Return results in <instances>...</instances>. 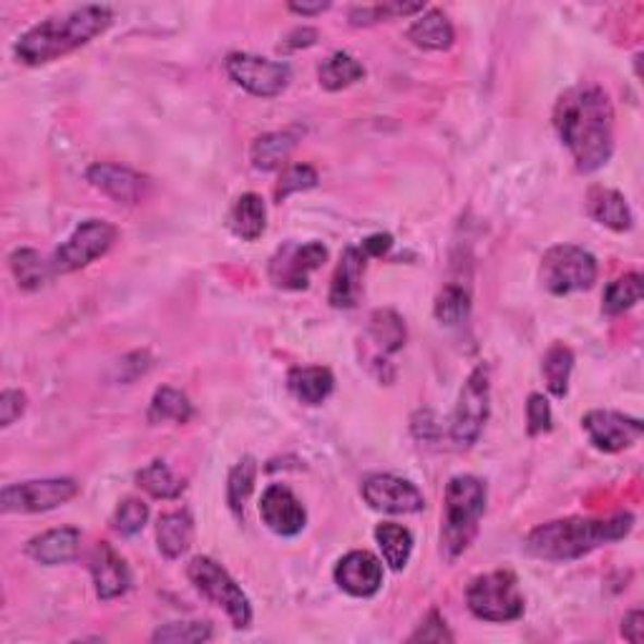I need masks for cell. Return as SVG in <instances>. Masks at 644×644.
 Returning <instances> with one entry per match:
<instances>
[{"instance_id": "obj_12", "label": "cell", "mask_w": 644, "mask_h": 644, "mask_svg": "<svg viewBox=\"0 0 644 644\" xmlns=\"http://www.w3.org/2000/svg\"><path fill=\"white\" fill-rule=\"evenodd\" d=\"M328 263V247L323 242H288L275 252L267 267L270 282L280 290H307L309 275Z\"/></svg>"}, {"instance_id": "obj_38", "label": "cell", "mask_w": 644, "mask_h": 644, "mask_svg": "<svg viewBox=\"0 0 644 644\" xmlns=\"http://www.w3.org/2000/svg\"><path fill=\"white\" fill-rule=\"evenodd\" d=\"M211 624L209 622H171L159 627L151 634V642H169V644H199L211 640Z\"/></svg>"}, {"instance_id": "obj_45", "label": "cell", "mask_w": 644, "mask_h": 644, "mask_svg": "<svg viewBox=\"0 0 644 644\" xmlns=\"http://www.w3.org/2000/svg\"><path fill=\"white\" fill-rule=\"evenodd\" d=\"M361 247L365 250V255L368 257H382L390 247H393V238H390V234H373V238L365 240Z\"/></svg>"}, {"instance_id": "obj_29", "label": "cell", "mask_w": 644, "mask_h": 644, "mask_svg": "<svg viewBox=\"0 0 644 644\" xmlns=\"http://www.w3.org/2000/svg\"><path fill=\"white\" fill-rule=\"evenodd\" d=\"M136 486L146 491L154 499H161V501H174L179 496L184 494L186 488V481L179 478L174 471L167 466V461H151L146 463V466L136 474Z\"/></svg>"}, {"instance_id": "obj_20", "label": "cell", "mask_w": 644, "mask_h": 644, "mask_svg": "<svg viewBox=\"0 0 644 644\" xmlns=\"http://www.w3.org/2000/svg\"><path fill=\"white\" fill-rule=\"evenodd\" d=\"M81 549V532L73 526H61V528H51V532H44L34 536L26 544V554L36 564L44 567H59V564H69L78 557Z\"/></svg>"}, {"instance_id": "obj_15", "label": "cell", "mask_w": 644, "mask_h": 644, "mask_svg": "<svg viewBox=\"0 0 644 644\" xmlns=\"http://www.w3.org/2000/svg\"><path fill=\"white\" fill-rule=\"evenodd\" d=\"M86 179L94 190H99L113 202L126 204V207L142 204V199L149 194V179L129 167L109 165V161H99V165L88 167Z\"/></svg>"}, {"instance_id": "obj_23", "label": "cell", "mask_w": 644, "mask_h": 644, "mask_svg": "<svg viewBox=\"0 0 644 644\" xmlns=\"http://www.w3.org/2000/svg\"><path fill=\"white\" fill-rule=\"evenodd\" d=\"M408 38L418 48H426V51H448V48L453 46L455 34L448 15L443 11L430 8V11H423L418 19L411 23Z\"/></svg>"}, {"instance_id": "obj_19", "label": "cell", "mask_w": 644, "mask_h": 644, "mask_svg": "<svg viewBox=\"0 0 644 644\" xmlns=\"http://www.w3.org/2000/svg\"><path fill=\"white\" fill-rule=\"evenodd\" d=\"M368 255L363 247H348L342 252L340 265L330 282V305L338 309H350L361 303L363 277L368 267Z\"/></svg>"}, {"instance_id": "obj_36", "label": "cell", "mask_w": 644, "mask_h": 644, "mask_svg": "<svg viewBox=\"0 0 644 644\" xmlns=\"http://www.w3.org/2000/svg\"><path fill=\"white\" fill-rule=\"evenodd\" d=\"M434 315L438 323L448 325V328H455V325L466 323L471 315V297L469 292L459 288V284H448L441 292H438Z\"/></svg>"}, {"instance_id": "obj_18", "label": "cell", "mask_w": 644, "mask_h": 644, "mask_svg": "<svg viewBox=\"0 0 644 644\" xmlns=\"http://www.w3.org/2000/svg\"><path fill=\"white\" fill-rule=\"evenodd\" d=\"M92 576L96 597L111 602L132 590V569L111 544L99 542L92 554Z\"/></svg>"}, {"instance_id": "obj_44", "label": "cell", "mask_w": 644, "mask_h": 644, "mask_svg": "<svg viewBox=\"0 0 644 644\" xmlns=\"http://www.w3.org/2000/svg\"><path fill=\"white\" fill-rule=\"evenodd\" d=\"M622 634H624V640H630L632 644H640L644 640V615H642V609H632L630 615L624 617Z\"/></svg>"}, {"instance_id": "obj_40", "label": "cell", "mask_w": 644, "mask_h": 644, "mask_svg": "<svg viewBox=\"0 0 644 644\" xmlns=\"http://www.w3.org/2000/svg\"><path fill=\"white\" fill-rule=\"evenodd\" d=\"M149 521V507L142 499H124L113 513L111 524L121 536H136Z\"/></svg>"}, {"instance_id": "obj_30", "label": "cell", "mask_w": 644, "mask_h": 644, "mask_svg": "<svg viewBox=\"0 0 644 644\" xmlns=\"http://www.w3.org/2000/svg\"><path fill=\"white\" fill-rule=\"evenodd\" d=\"M375 542H378L382 559L393 572L405 569L413 554V534L405 526L393 524V521H382V524L375 526Z\"/></svg>"}, {"instance_id": "obj_1", "label": "cell", "mask_w": 644, "mask_h": 644, "mask_svg": "<svg viewBox=\"0 0 644 644\" xmlns=\"http://www.w3.org/2000/svg\"><path fill=\"white\" fill-rule=\"evenodd\" d=\"M554 129L576 169L592 174L615 154V109L599 86H574L554 106Z\"/></svg>"}, {"instance_id": "obj_16", "label": "cell", "mask_w": 644, "mask_h": 644, "mask_svg": "<svg viewBox=\"0 0 644 644\" xmlns=\"http://www.w3.org/2000/svg\"><path fill=\"white\" fill-rule=\"evenodd\" d=\"M259 517L277 536H297L307 524L303 501L284 484H272L265 488L263 501H259Z\"/></svg>"}, {"instance_id": "obj_8", "label": "cell", "mask_w": 644, "mask_h": 644, "mask_svg": "<svg viewBox=\"0 0 644 644\" xmlns=\"http://www.w3.org/2000/svg\"><path fill=\"white\" fill-rule=\"evenodd\" d=\"M488 413H491V375L488 365H478L463 382L459 403L451 418V441L459 448H471L484 434Z\"/></svg>"}, {"instance_id": "obj_9", "label": "cell", "mask_w": 644, "mask_h": 644, "mask_svg": "<svg viewBox=\"0 0 644 644\" xmlns=\"http://www.w3.org/2000/svg\"><path fill=\"white\" fill-rule=\"evenodd\" d=\"M119 240V230L104 219H86L73 230L71 238L56 250L51 259L53 275H71L104 257Z\"/></svg>"}, {"instance_id": "obj_35", "label": "cell", "mask_w": 644, "mask_h": 644, "mask_svg": "<svg viewBox=\"0 0 644 644\" xmlns=\"http://www.w3.org/2000/svg\"><path fill=\"white\" fill-rule=\"evenodd\" d=\"M642 292H644V282L640 272L617 277V280L605 290V313L607 315L627 313V309H632L640 303Z\"/></svg>"}, {"instance_id": "obj_13", "label": "cell", "mask_w": 644, "mask_h": 644, "mask_svg": "<svg viewBox=\"0 0 644 644\" xmlns=\"http://www.w3.org/2000/svg\"><path fill=\"white\" fill-rule=\"evenodd\" d=\"M582 428L590 436L592 446L605 453H619L624 448H632L634 443H640L644 434L642 421L617 411H602V408L584 415Z\"/></svg>"}, {"instance_id": "obj_14", "label": "cell", "mask_w": 644, "mask_h": 644, "mask_svg": "<svg viewBox=\"0 0 644 644\" xmlns=\"http://www.w3.org/2000/svg\"><path fill=\"white\" fill-rule=\"evenodd\" d=\"M361 494L365 503L380 513H418L426 509V499H423L418 486L393 474L365 478Z\"/></svg>"}, {"instance_id": "obj_21", "label": "cell", "mask_w": 644, "mask_h": 644, "mask_svg": "<svg viewBox=\"0 0 644 644\" xmlns=\"http://www.w3.org/2000/svg\"><path fill=\"white\" fill-rule=\"evenodd\" d=\"M586 209H590V217L594 222L615 232H627L632 230V209L627 204L624 194L617 190H609V186H594L586 197Z\"/></svg>"}, {"instance_id": "obj_7", "label": "cell", "mask_w": 644, "mask_h": 644, "mask_svg": "<svg viewBox=\"0 0 644 644\" xmlns=\"http://www.w3.org/2000/svg\"><path fill=\"white\" fill-rule=\"evenodd\" d=\"M597 277V257L576 244H557L542 259V284L557 297L590 290Z\"/></svg>"}, {"instance_id": "obj_25", "label": "cell", "mask_w": 644, "mask_h": 644, "mask_svg": "<svg viewBox=\"0 0 644 644\" xmlns=\"http://www.w3.org/2000/svg\"><path fill=\"white\" fill-rule=\"evenodd\" d=\"M194 539V521L186 511H171L159 517L157 544L167 559H179L190 551Z\"/></svg>"}, {"instance_id": "obj_42", "label": "cell", "mask_w": 644, "mask_h": 644, "mask_svg": "<svg viewBox=\"0 0 644 644\" xmlns=\"http://www.w3.org/2000/svg\"><path fill=\"white\" fill-rule=\"evenodd\" d=\"M26 413V393L8 388L0 393V426H13L21 415Z\"/></svg>"}, {"instance_id": "obj_17", "label": "cell", "mask_w": 644, "mask_h": 644, "mask_svg": "<svg viewBox=\"0 0 644 644\" xmlns=\"http://www.w3.org/2000/svg\"><path fill=\"white\" fill-rule=\"evenodd\" d=\"M336 584L342 592L350 594V597L357 599H368L373 594L380 592L382 586V564L380 559L370 551H348L345 557L338 561L336 572Z\"/></svg>"}, {"instance_id": "obj_11", "label": "cell", "mask_w": 644, "mask_h": 644, "mask_svg": "<svg viewBox=\"0 0 644 644\" xmlns=\"http://www.w3.org/2000/svg\"><path fill=\"white\" fill-rule=\"evenodd\" d=\"M78 496L73 478H38L5 486L0 494V509L5 513H44L59 509Z\"/></svg>"}, {"instance_id": "obj_34", "label": "cell", "mask_w": 644, "mask_h": 644, "mask_svg": "<svg viewBox=\"0 0 644 644\" xmlns=\"http://www.w3.org/2000/svg\"><path fill=\"white\" fill-rule=\"evenodd\" d=\"M257 484V461L252 455H244V459L230 471V478H227V503L234 517H244V507H247L252 491H255Z\"/></svg>"}, {"instance_id": "obj_5", "label": "cell", "mask_w": 644, "mask_h": 644, "mask_svg": "<svg viewBox=\"0 0 644 644\" xmlns=\"http://www.w3.org/2000/svg\"><path fill=\"white\" fill-rule=\"evenodd\" d=\"M466 605L471 615L484 622H517L524 615V594L519 590L517 574L499 569V572L481 574L469 584Z\"/></svg>"}, {"instance_id": "obj_32", "label": "cell", "mask_w": 644, "mask_h": 644, "mask_svg": "<svg viewBox=\"0 0 644 644\" xmlns=\"http://www.w3.org/2000/svg\"><path fill=\"white\" fill-rule=\"evenodd\" d=\"M368 336L382 355H393L405 345V323L396 309H375L368 323Z\"/></svg>"}, {"instance_id": "obj_2", "label": "cell", "mask_w": 644, "mask_h": 644, "mask_svg": "<svg viewBox=\"0 0 644 644\" xmlns=\"http://www.w3.org/2000/svg\"><path fill=\"white\" fill-rule=\"evenodd\" d=\"M113 11L109 5H81L69 13L51 15V19L36 23L19 40H15V59L23 66H44V63L59 61L78 48L92 44L94 38L111 28Z\"/></svg>"}, {"instance_id": "obj_39", "label": "cell", "mask_w": 644, "mask_h": 644, "mask_svg": "<svg viewBox=\"0 0 644 644\" xmlns=\"http://www.w3.org/2000/svg\"><path fill=\"white\" fill-rule=\"evenodd\" d=\"M317 182H320V177H317V171L313 167L292 165L280 174V182H277V186H275V199L284 202L290 197V194L315 190Z\"/></svg>"}, {"instance_id": "obj_3", "label": "cell", "mask_w": 644, "mask_h": 644, "mask_svg": "<svg viewBox=\"0 0 644 644\" xmlns=\"http://www.w3.org/2000/svg\"><path fill=\"white\" fill-rule=\"evenodd\" d=\"M634 517L630 511H619L607 519L569 517L546 521L526 536V551L544 561H574L592 554L599 546L615 544L630 536Z\"/></svg>"}, {"instance_id": "obj_28", "label": "cell", "mask_w": 644, "mask_h": 644, "mask_svg": "<svg viewBox=\"0 0 644 644\" xmlns=\"http://www.w3.org/2000/svg\"><path fill=\"white\" fill-rule=\"evenodd\" d=\"M317 78L325 92H342V88L357 84L365 78V66L348 51H336L328 56L317 69Z\"/></svg>"}, {"instance_id": "obj_47", "label": "cell", "mask_w": 644, "mask_h": 644, "mask_svg": "<svg viewBox=\"0 0 644 644\" xmlns=\"http://www.w3.org/2000/svg\"><path fill=\"white\" fill-rule=\"evenodd\" d=\"M292 13L297 15H305V19H313V15H320L330 8V3H323V0H317V3H290L288 5Z\"/></svg>"}, {"instance_id": "obj_26", "label": "cell", "mask_w": 644, "mask_h": 644, "mask_svg": "<svg viewBox=\"0 0 644 644\" xmlns=\"http://www.w3.org/2000/svg\"><path fill=\"white\" fill-rule=\"evenodd\" d=\"M297 136L290 132H270L255 138L250 149L252 167L259 171H275L280 169L284 161L290 159V154L295 151Z\"/></svg>"}, {"instance_id": "obj_37", "label": "cell", "mask_w": 644, "mask_h": 644, "mask_svg": "<svg viewBox=\"0 0 644 644\" xmlns=\"http://www.w3.org/2000/svg\"><path fill=\"white\" fill-rule=\"evenodd\" d=\"M426 3H375V5H357L350 11V26H375L380 21L405 19V15L423 13Z\"/></svg>"}, {"instance_id": "obj_43", "label": "cell", "mask_w": 644, "mask_h": 644, "mask_svg": "<svg viewBox=\"0 0 644 644\" xmlns=\"http://www.w3.org/2000/svg\"><path fill=\"white\" fill-rule=\"evenodd\" d=\"M411 642H453V634L448 632L443 617L438 615V611H430L426 624L415 634H411Z\"/></svg>"}, {"instance_id": "obj_4", "label": "cell", "mask_w": 644, "mask_h": 644, "mask_svg": "<svg viewBox=\"0 0 644 644\" xmlns=\"http://www.w3.org/2000/svg\"><path fill=\"white\" fill-rule=\"evenodd\" d=\"M486 513V484L471 474L453 476L446 486L441 551L455 561L478 536L481 519Z\"/></svg>"}, {"instance_id": "obj_41", "label": "cell", "mask_w": 644, "mask_h": 644, "mask_svg": "<svg viewBox=\"0 0 644 644\" xmlns=\"http://www.w3.org/2000/svg\"><path fill=\"white\" fill-rule=\"evenodd\" d=\"M528 436H542L551 430V405L542 393H532L526 403Z\"/></svg>"}, {"instance_id": "obj_24", "label": "cell", "mask_w": 644, "mask_h": 644, "mask_svg": "<svg viewBox=\"0 0 644 644\" xmlns=\"http://www.w3.org/2000/svg\"><path fill=\"white\" fill-rule=\"evenodd\" d=\"M230 230L234 238L244 242H255L263 238L267 230V207L259 194L247 192L234 202L230 211Z\"/></svg>"}, {"instance_id": "obj_27", "label": "cell", "mask_w": 644, "mask_h": 644, "mask_svg": "<svg viewBox=\"0 0 644 644\" xmlns=\"http://www.w3.org/2000/svg\"><path fill=\"white\" fill-rule=\"evenodd\" d=\"M192 415H194V405L190 398H186V393L171 386H161L151 398L146 418H149L151 426H161V423H177V426H184V423L192 421Z\"/></svg>"}, {"instance_id": "obj_22", "label": "cell", "mask_w": 644, "mask_h": 644, "mask_svg": "<svg viewBox=\"0 0 644 644\" xmlns=\"http://www.w3.org/2000/svg\"><path fill=\"white\" fill-rule=\"evenodd\" d=\"M290 393L305 405H320L328 401L336 390V375L323 365H305V368H292L288 375Z\"/></svg>"}, {"instance_id": "obj_6", "label": "cell", "mask_w": 644, "mask_h": 644, "mask_svg": "<svg viewBox=\"0 0 644 644\" xmlns=\"http://www.w3.org/2000/svg\"><path fill=\"white\" fill-rule=\"evenodd\" d=\"M186 576L202 597L224 609L234 630H247L252 624V605L247 594L242 592V586L234 582L219 561L211 557H194L186 567Z\"/></svg>"}, {"instance_id": "obj_33", "label": "cell", "mask_w": 644, "mask_h": 644, "mask_svg": "<svg viewBox=\"0 0 644 644\" xmlns=\"http://www.w3.org/2000/svg\"><path fill=\"white\" fill-rule=\"evenodd\" d=\"M11 270L15 280H19V288L28 292L40 290L53 277L51 263H46V259L40 257V252L31 247H21L13 252Z\"/></svg>"}, {"instance_id": "obj_10", "label": "cell", "mask_w": 644, "mask_h": 644, "mask_svg": "<svg viewBox=\"0 0 644 644\" xmlns=\"http://www.w3.org/2000/svg\"><path fill=\"white\" fill-rule=\"evenodd\" d=\"M227 76L234 86L257 96V99H275L292 81V69L284 61H270L255 53H230L224 61Z\"/></svg>"}, {"instance_id": "obj_46", "label": "cell", "mask_w": 644, "mask_h": 644, "mask_svg": "<svg viewBox=\"0 0 644 644\" xmlns=\"http://www.w3.org/2000/svg\"><path fill=\"white\" fill-rule=\"evenodd\" d=\"M315 40H317V31L297 28L288 36V44H284V48H307V46H313Z\"/></svg>"}, {"instance_id": "obj_31", "label": "cell", "mask_w": 644, "mask_h": 644, "mask_svg": "<svg viewBox=\"0 0 644 644\" xmlns=\"http://www.w3.org/2000/svg\"><path fill=\"white\" fill-rule=\"evenodd\" d=\"M572 370H574L572 348L564 345V342H554V345L546 350L542 361L546 388H549V393L554 398H564L569 393V378H572Z\"/></svg>"}]
</instances>
